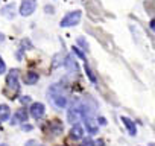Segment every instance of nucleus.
Masks as SVG:
<instances>
[{
  "label": "nucleus",
  "instance_id": "f257e3e1",
  "mask_svg": "<svg viewBox=\"0 0 155 146\" xmlns=\"http://www.w3.org/2000/svg\"><path fill=\"white\" fill-rule=\"evenodd\" d=\"M49 96H50L52 104H53L56 108H65V107H67V98L59 91V88H58L56 85H53V87L49 90Z\"/></svg>",
  "mask_w": 155,
  "mask_h": 146
},
{
  "label": "nucleus",
  "instance_id": "f03ea898",
  "mask_svg": "<svg viewBox=\"0 0 155 146\" xmlns=\"http://www.w3.org/2000/svg\"><path fill=\"white\" fill-rule=\"evenodd\" d=\"M81 17H82V14H81V11H73V12H70V14H67L62 20H61V26L62 28H68V26H76L78 23L81 22Z\"/></svg>",
  "mask_w": 155,
  "mask_h": 146
},
{
  "label": "nucleus",
  "instance_id": "7ed1b4c3",
  "mask_svg": "<svg viewBox=\"0 0 155 146\" xmlns=\"http://www.w3.org/2000/svg\"><path fill=\"white\" fill-rule=\"evenodd\" d=\"M6 84H8V87H9L12 91H18L20 82H18V70H17V68H12V70L9 71V75H8V78H6Z\"/></svg>",
  "mask_w": 155,
  "mask_h": 146
},
{
  "label": "nucleus",
  "instance_id": "20e7f679",
  "mask_svg": "<svg viewBox=\"0 0 155 146\" xmlns=\"http://www.w3.org/2000/svg\"><path fill=\"white\" fill-rule=\"evenodd\" d=\"M35 8H37V2H35V0H23L21 5H20V14L28 17V15H31L35 11Z\"/></svg>",
  "mask_w": 155,
  "mask_h": 146
},
{
  "label": "nucleus",
  "instance_id": "39448f33",
  "mask_svg": "<svg viewBox=\"0 0 155 146\" xmlns=\"http://www.w3.org/2000/svg\"><path fill=\"white\" fill-rule=\"evenodd\" d=\"M44 111H46V108L40 102H35V104L31 105V114H32L34 119H41L44 116Z\"/></svg>",
  "mask_w": 155,
  "mask_h": 146
},
{
  "label": "nucleus",
  "instance_id": "423d86ee",
  "mask_svg": "<svg viewBox=\"0 0 155 146\" xmlns=\"http://www.w3.org/2000/svg\"><path fill=\"white\" fill-rule=\"evenodd\" d=\"M84 132H85V129H84L79 123H76V125L71 128V131H70V137L74 138V140H79V138L84 137Z\"/></svg>",
  "mask_w": 155,
  "mask_h": 146
},
{
  "label": "nucleus",
  "instance_id": "0eeeda50",
  "mask_svg": "<svg viewBox=\"0 0 155 146\" xmlns=\"http://www.w3.org/2000/svg\"><path fill=\"white\" fill-rule=\"evenodd\" d=\"M65 67H67V70H68L70 73H78V71H79V68H78V64H76V61H74V58H73L71 55H68V56L65 58Z\"/></svg>",
  "mask_w": 155,
  "mask_h": 146
},
{
  "label": "nucleus",
  "instance_id": "6e6552de",
  "mask_svg": "<svg viewBox=\"0 0 155 146\" xmlns=\"http://www.w3.org/2000/svg\"><path fill=\"white\" fill-rule=\"evenodd\" d=\"M122 120H123L125 126L128 128L129 134H131V135H135V134H137V128H135V123H134V122H132L131 119H128V117H122Z\"/></svg>",
  "mask_w": 155,
  "mask_h": 146
},
{
  "label": "nucleus",
  "instance_id": "1a4fd4ad",
  "mask_svg": "<svg viewBox=\"0 0 155 146\" xmlns=\"http://www.w3.org/2000/svg\"><path fill=\"white\" fill-rule=\"evenodd\" d=\"M28 120V113L26 110H18L15 117L12 119V123H18V122H26Z\"/></svg>",
  "mask_w": 155,
  "mask_h": 146
},
{
  "label": "nucleus",
  "instance_id": "9d476101",
  "mask_svg": "<svg viewBox=\"0 0 155 146\" xmlns=\"http://www.w3.org/2000/svg\"><path fill=\"white\" fill-rule=\"evenodd\" d=\"M9 107L8 105H0V122H6L9 119Z\"/></svg>",
  "mask_w": 155,
  "mask_h": 146
},
{
  "label": "nucleus",
  "instance_id": "9b49d317",
  "mask_svg": "<svg viewBox=\"0 0 155 146\" xmlns=\"http://www.w3.org/2000/svg\"><path fill=\"white\" fill-rule=\"evenodd\" d=\"M85 126H87V129H88L91 134H96V132H97V123H96L93 119L85 117Z\"/></svg>",
  "mask_w": 155,
  "mask_h": 146
},
{
  "label": "nucleus",
  "instance_id": "f8f14e48",
  "mask_svg": "<svg viewBox=\"0 0 155 146\" xmlns=\"http://www.w3.org/2000/svg\"><path fill=\"white\" fill-rule=\"evenodd\" d=\"M37 81H38V75H37V73H34V71H29V73H28V76H26V84L34 85Z\"/></svg>",
  "mask_w": 155,
  "mask_h": 146
},
{
  "label": "nucleus",
  "instance_id": "ddd939ff",
  "mask_svg": "<svg viewBox=\"0 0 155 146\" xmlns=\"http://www.w3.org/2000/svg\"><path fill=\"white\" fill-rule=\"evenodd\" d=\"M85 71H87V76H88V79L93 82V84H96V76L93 75V71H91V68L85 64Z\"/></svg>",
  "mask_w": 155,
  "mask_h": 146
},
{
  "label": "nucleus",
  "instance_id": "4468645a",
  "mask_svg": "<svg viewBox=\"0 0 155 146\" xmlns=\"http://www.w3.org/2000/svg\"><path fill=\"white\" fill-rule=\"evenodd\" d=\"M73 52H74V53H76L78 56H79L81 59H84V61H85V53H84L82 50H79V49H78V47H73Z\"/></svg>",
  "mask_w": 155,
  "mask_h": 146
},
{
  "label": "nucleus",
  "instance_id": "2eb2a0df",
  "mask_svg": "<svg viewBox=\"0 0 155 146\" xmlns=\"http://www.w3.org/2000/svg\"><path fill=\"white\" fill-rule=\"evenodd\" d=\"M78 44L82 46V47H84V50H88V44H87L85 38H78Z\"/></svg>",
  "mask_w": 155,
  "mask_h": 146
},
{
  "label": "nucleus",
  "instance_id": "dca6fc26",
  "mask_svg": "<svg viewBox=\"0 0 155 146\" xmlns=\"http://www.w3.org/2000/svg\"><path fill=\"white\" fill-rule=\"evenodd\" d=\"M5 70H6V65H5L2 56H0V75H2V73H5Z\"/></svg>",
  "mask_w": 155,
  "mask_h": 146
},
{
  "label": "nucleus",
  "instance_id": "f3484780",
  "mask_svg": "<svg viewBox=\"0 0 155 146\" xmlns=\"http://www.w3.org/2000/svg\"><path fill=\"white\" fill-rule=\"evenodd\" d=\"M79 146H94V141L93 140H84Z\"/></svg>",
  "mask_w": 155,
  "mask_h": 146
},
{
  "label": "nucleus",
  "instance_id": "a211bd4d",
  "mask_svg": "<svg viewBox=\"0 0 155 146\" xmlns=\"http://www.w3.org/2000/svg\"><path fill=\"white\" fill-rule=\"evenodd\" d=\"M29 101H31V99H29V98H28V96H25V98H23V99H21V102H25V104H26V102H29Z\"/></svg>",
  "mask_w": 155,
  "mask_h": 146
},
{
  "label": "nucleus",
  "instance_id": "6ab92c4d",
  "mask_svg": "<svg viewBox=\"0 0 155 146\" xmlns=\"http://www.w3.org/2000/svg\"><path fill=\"white\" fill-rule=\"evenodd\" d=\"M99 123H101V125H105L107 122H105V119H104V117H101V119H99Z\"/></svg>",
  "mask_w": 155,
  "mask_h": 146
},
{
  "label": "nucleus",
  "instance_id": "aec40b11",
  "mask_svg": "<svg viewBox=\"0 0 155 146\" xmlns=\"http://www.w3.org/2000/svg\"><path fill=\"white\" fill-rule=\"evenodd\" d=\"M3 40H5V38H3V34H0V43H2Z\"/></svg>",
  "mask_w": 155,
  "mask_h": 146
},
{
  "label": "nucleus",
  "instance_id": "412c9836",
  "mask_svg": "<svg viewBox=\"0 0 155 146\" xmlns=\"http://www.w3.org/2000/svg\"><path fill=\"white\" fill-rule=\"evenodd\" d=\"M0 146H8V144H0Z\"/></svg>",
  "mask_w": 155,
  "mask_h": 146
}]
</instances>
